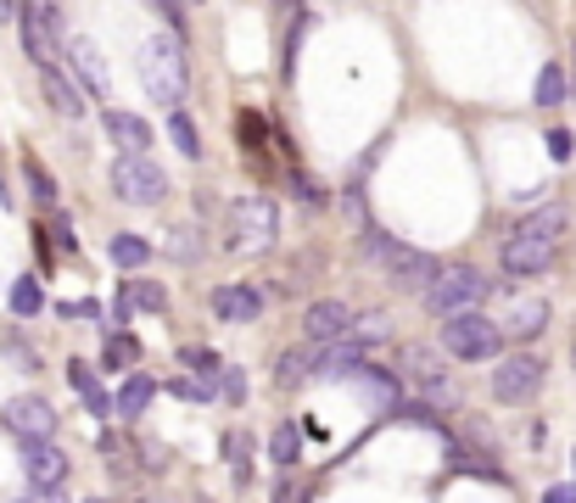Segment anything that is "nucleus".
Masks as SVG:
<instances>
[{
    "label": "nucleus",
    "mask_w": 576,
    "mask_h": 503,
    "mask_svg": "<svg viewBox=\"0 0 576 503\" xmlns=\"http://www.w3.org/2000/svg\"><path fill=\"white\" fill-rule=\"evenodd\" d=\"M358 252H364V264H375L398 291H420L425 296L431 285H437V274H443V264L431 258V252H414V246H403L387 230H364L358 235Z\"/></svg>",
    "instance_id": "1"
},
{
    "label": "nucleus",
    "mask_w": 576,
    "mask_h": 503,
    "mask_svg": "<svg viewBox=\"0 0 576 503\" xmlns=\"http://www.w3.org/2000/svg\"><path fill=\"white\" fill-rule=\"evenodd\" d=\"M140 84H146V95L163 113H179L185 84H190V62H185L179 34H146L140 39Z\"/></svg>",
    "instance_id": "2"
},
{
    "label": "nucleus",
    "mask_w": 576,
    "mask_h": 503,
    "mask_svg": "<svg viewBox=\"0 0 576 503\" xmlns=\"http://www.w3.org/2000/svg\"><path fill=\"white\" fill-rule=\"evenodd\" d=\"M280 235V208H274V196H235L230 208H224V246L230 252H263L274 246Z\"/></svg>",
    "instance_id": "3"
},
{
    "label": "nucleus",
    "mask_w": 576,
    "mask_h": 503,
    "mask_svg": "<svg viewBox=\"0 0 576 503\" xmlns=\"http://www.w3.org/2000/svg\"><path fill=\"white\" fill-rule=\"evenodd\" d=\"M398 375L420 391V402H431V409H459V381L448 375V364H443L437 347L409 341L403 359H398Z\"/></svg>",
    "instance_id": "4"
},
{
    "label": "nucleus",
    "mask_w": 576,
    "mask_h": 503,
    "mask_svg": "<svg viewBox=\"0 0 576 503\" xmlns=\"http://www.w3.org/2000/svg\"><path fill=\"white\" fill-rule=\"evenodd\" d=\"M443 352L459 359V364H487V359L504 352V325L487 319L482 308H475V314H454L443 325Z\"/></svg>",
    "instance_id": "5"
},
{
    "label": "nucleus",
    "mask_w": 576,
    "mask_h": 503,
    "mask_svg": "<svg viewBox=\"0 0 576 503\" xmlns=\"http://www.w3.org/2000/svg\"><path fill=\"white\" fill-rule=\"evenodd\" d=\"M487 291H493V280L482 274V269H470V264H454V269H443L437 274V285L425 291V308L437 314V319H454V314H475L487 302Z\"/></svg>",
    "instance_id": "6"
},
{
    "label": "nucleus",
    "mask_w": 576,
    "mask_h": 503,
    "mask_svg": "<svg viewBox=\"0 0 576 503\" xmlns=\"http://www.w3.org/2000/svg\"><path fill=\"white\" fill-rule=\"evenodd\" d=\"M107 185H113L118 201H129V208H163L168 201V174L152 157H118Z\"/></svg>",
    "instance_id": "7"
},
{
    "label": "nucleus",
    "mask_w": 576,
    "mask_h": 503,
    "mask_svg": "<svg viewBox=\"0 0 576 503\" xmlns=\"http://www.w3.org/2000/svg\"><path fill=\"white\" fill-rule=\"evenodd\" d=\"M17 34H23V50H28V57H34L39 68H51L57 45L68 39L62 7H57V0H23V7H17Z\"/></svg>",
    "instance_id": "8"
},
{
    "label": "nucleus",
    "mask_w": 576,
    "mask_h": 503,
    "mask_svg": "<svg viewBox=\"0 0 576 503\" xmlns=\"http://www.w3.org/2000/svg\"><path fill=\"white\" fill-rule=\"evenodd\" d=\"M538 386H543L538 352H509V359H498V370H493V397L498 402H532Z\"/></svg>",
    "instance_id": "9"
},
{
    "label": "nucleus",
    "mask_w": 576,
    "mask_h": 503,
    "mask_svg": "<svg viewBox=\"0 0 576 503\" xmlns=\"http://www.w3.org/2000/svg\"><path fill=\"white\" fill-rule=\"evenodd\" d=\"M0 420H7V431L17 442H39V436H57V409H51V397H7V409H0Z\"/></svg>",
    "instance_id": "10"
},
{
    "label": "nucleus",
    "mask_w": 576,
    "mask_h": 503,
    "mask_svg": "<svg viewBox=\"0 0 576 503\" xmlns=\"http://www.w3.org/2000/svg\"><path fill=\"white\" fill-rule=\"evenodd\" d=\"M348 330H353V308H348V302L319 296V302H308V308H303V336H308L314 347L348 341Z\"/></svg>",
    "instance_id": "11"
},
{
    "label": "nucleus",
    "mask_w": 576,
    "mask_h": 503,
    "mask_svg": "<svg viewBox=\"0 0 576 503\" xmlns=\"http://www.w3.org/2000/svg\"><path fill=\"white\" fill-rule=\"evenodd\" d=\"M208 308H213V319H224V325H258L269 302H263L258 285H242V280H235V285H219V291L208 296Z\"/></svg>",
    "instance_id": "12"
},
{
    "label": "nucleus",
    "mask_w": 576,
    "mask_h": 503,
    "mask_svg": "<svg viewBox=\"0 0 576 503\" xmlns=\"http://www.w3.org/2000/svg\"><path fill=\"white\" fill-rule=\"evenodd\" d=\"M23 476H28L39 492H57V487L68 481V453H62L51 436L23 442Z\"/></svg>",
    "instance_id": "13"
},
{
    "label": "nucleus",
    "mask_w": 576,
    "mask_h": 503,
    "mask_svg": "<svg viewBox=\"0 0 576 503\" xmlns=\"http://www.w3.org/2000/svg\"><path fill=\"white\" fill-rule=\"evenodd\" d=\"M62 50H68V62H73V73H79V90L95 95V101H107V95H113V73H107V62H102V50H95V39L73 34Z\"/></svg>",
    "instance_id": "14"
},
{
    "label": "nucleus",
    "mask_w": 576,
    "mask_h": 503,
    "mask_svg": "<svg viewBox=\"0 0 576 503\" xmlns=\"http://www.w3.org/2000/svg\"><path fill=\"white\" fill-rule=\"evenodd\" d=\"M498 264H504V274H515V280H526V274H543L549 264H554V241H538V235H509L504 241V252H498Z\"/></svg>",
    "instance_id": "15"
},
{
    "label": "nucleus",
    "mask_w": 576,
    "mask_h": 503,
    "mask_svg": "<svg viewBox=\"0 0 576 503\" xmlns=\"http://www.w3.org/2000/svg\"><path fill=\"white\" fill-rule=\"evenodd\" d=\"M102 129H107V140L118 145V157H152V124L140 118V113L107 107V113H102Z\"/></svg>",
    "instance_id": "16"
},
{
    "label": "nucleus",
    "mask_w": 576,
    "mask_h": 503,
    "mask_svg": "<svg viewBox=\"0 0 576 503\" xmlns=\"http://www.w3.org/2000/svg\"><path fill=\"white\" fill-rule=\"evenodd\" d=\"M39 95L51 101V113H62V118H84V90L51 62V68H39Z\"/></svg>",
    "instance_id": "17"
},
{
    "label": "nucleus",
    "mask_w": 576,
    "mask_h": 503,
    "mask_svg": "<svg viewBox=\"0 0 576 503\" xmlns=\"http://www.w3.org/2000/svg\"><path fill=\"white\" fill-rule=\"evenodd\" d=\"M543 330H549V302L543 296H526V302H515V308L504 314V336L509 341H532Z\"/></svg>",
    "instance_id": "18"
},
{
    "label": "nucleus",
    "mask_w": 576,
    "mask_h": 503,
    "mask_svg": "<svg viewBox=\"0 0 576 503\" xmlns=\"http://www.w3.org/2000/svg\"><path fill=\"white\" fill-rule=\"evenodd\" d=\"M369 402H375V409H387V414H398V375L392 370H375V364H358L353 375H348Z\"/></svg>",
    "instance_id": "19"
},
{
    "label": "nucleus",
    "mask_w": 576,
    "mask_h": 503,
    "mask_svg": "<svg viewBox=\"0 0 576 503\" xmlns=\"http://www.w3.org/2000/svg\"><path fill=\"white\" fill-rule=\"evenodd\" d=\"M308 375H319V347L314 341L308 347H285L280 359H274V386H285V391L303 386Z\"/></svg>",
    "instance_id": "20"
},
{
    "label": "nucleus",
    "mask_w": 576,
    "mask_h": 503,
    "mask_svg": "<svg viewBox=\"0 0 576 503\" xmlns=\"http://www.w3.org/2000/svg\"><path fill=\"white\" fill-rule=\"evenodd\" d=\"M152 397H157V381L146 375V370H134L124 386H118V397H113V409L124 414V420H140V414H146L152 409Z\"/></svg>",
    "instance_id": "21"
},
{
    "label": "nucleus",
    "mask_w": 576,
    "mask_h": 503,
    "mask_svg": "<svg viewBox=\"0 0 576 503\" xmlns=\"http://www.w3.org/2000/svg\"><path fill=\"white\" fill-rule=\"evenodd\" d=\"M68 381H73V391L84 397V409H90L95 420H107V414H118V409H113V397L102 391V381H95V370H90L84 359H73V364H68Z\"/></svg>",
    "instance_id": "22"
},
{
    "label": "nucleus",
    "mask_w": 576,
    "mask_h": 503,
    "mask_svg": "<svg viewBox=\"0 0 576 503\" xmlns=\"http://www.w3.org/2000/svg\"><path fill=\"white\" fill-rule=\"evenodd\" d=\"M348 341H353L358 352H369V347H380V341H392V314H380V308H369V314H353V330H348Z\"/></svg>",
    "instance_id": "23"
},
{
    "label": "nucleus",
    "mask_w": 576,
    "mask_h": 503,
    "mask_svg": "<svg viewBox=\"0 0 576 503\" xmlns=\"http://www.w3.org/2000/svg\"><path fill=\"white\" fill-rule=\"evenodd\" d=\"M448 470H465V476H482V481H498L504 487V470L487 465V453H475L465 442H448Z\"/></svg>",
    "instance_id": "24"
},
{
    "label": "nucleus",
    "mask_w": 576,
    "mask_h": 503,
    "mask_svg": "<svg viewBox=\"0 0 576 503\" xmlns=\"http://www.w3.org/2000/svg\"><path fill=\"white\" fill-rule=\"evenodd\" d=\"M269 459H274L280 470H292V465L303 459V431H297L292 420H280V425H274V436H269Z\"/></svg>",
    "instance_id": "25"
},
{
    "label": "nucleus",
    "mask_w": 576,
    "mask_h": 503,
    "mask_svg": "<svg viewBox=\"0 0 576 503\" xmlns=\"http://www.w3.org/2000/svg\"><path fill=\"white\" fill-rule=\"evenodd\" d=\"M168 258L174 264H202V252H208V241H202V230L197 224H179V230H168Z\"/></svg>",
    "instance_id": "26"
},
{
    "label": "nucleus",
    "mask_w": 576,
    "mask_h": 503,
    "mask_svg": "<svg viewBox=\"0 0 576 503\" xmlns=\"http://www.w3.org/2000/svg\"><path fill=\"white\" fill-rule=\"evenodd\" d=\"M565 224H571L565 208H543V213H532V219H520V235H538V241H554V246H560Z\"/></svg>",
    "instance_id": "27"
},
{
    "label": "nucleus",
    "mask_w": 576,
    "mask_h": 503,
    "mask_svg": "<svg viewBox=\"0 0 576 503\" xmlns=\"http://www.w3.org/2000/svg\"><path fill=\"white\" fill-rule=\"evenodd\" d=\"M107 252H113V264H118V269H146L152 241H140V235H129V230H124V235H113V246H107Z\"/></svg>",
    "instance_id": "28"
},
{
    "label": "nucleus",
    "mask_w": 576,
    "mask_h": 503,
    "mask_svg": "<svg viewBox=\"0 0 576 503\" xmlns=\"http://www.w3.org/2000/svg\"><path fill=\"white\" fill-rule=\"evenodd\" d=\"M538 107H560V101L571 95V79H565V68L560 62H543V73H538Z\"/></svg>",
    "instance_id": "29"
},
{
    "label": "nucleus",
    "mask_w": 576,
    "mask_h": 503,
    "mask_svg": "<svg viewBox=\"0 0 576 503\" xmlns=\"http://www.w3.org/2000/svg\"><path fill=\"white\" fill-rule=\"evenodd\" d=\"M179 364H185V375H202V381H219L224 375V359H219L213 347H185Z\"/></svg>",
    "instance_id": "30"
},
{
    "label": "nucleus",
    "mask_w": 576,
    "mask_h": 503,
    "mask_svg": "<svg viewBox=\"0 0 576 503\" xmlns=\"http://www.w3.org/2000/svg\"><path fill=\"white\" fill-rule=\"evenodd\" d=\"M23 179H28V196L39 201V208H51V201H57V179L45 174L39 157H23Z\"/></svg>",
    "instance_id": "31"
},
{
    "label": "nucleus",
    "mask_w": 576,
    "mask_h": 503,
    "mask_svg": "<svg viewBox=\"0 0 576 503\" xmlns=\"http://www.w3.org/2000/svg\"><path fill=\"white\" fill-rule=\"evenodd\" d=\"M168 140H174V145L185 151V157H190V163H197V157H202V134H197V124H190L185 113H168Z\"/></svg>",
    "instance_id": "32"
},
{
    "label": "nucleus",
    "mask_w": 576,
    "mask_h": 503,
    "mask_svg": "<svg viewBox=\"0 0 576 503\" xmlns=\"http://www.w3.org/2000/svg\"><path fill=\"white\" fill-rule=\"evenodd\" d=\"M168 391H174L179 402H213V397H219V381H202V375H174V381H168Z\"/></svg>",
    "instance_id": "33"
},
{
    "label": "nucleus",
    "mask_w": 576,
    "mask_h": 503,
    "mask_svg": "<svg viewBox=\"0 0 576 503\" xmlns=\"http://www.w3.org/2000/svg\"><path fill=\"white\" fill-rule=\"evenodd\" d=\"M124 296H129V308H146V314H163V308H168V291H163L157 280H140V285H129Z\"/></svg>",
    "instance_id": "34"
},
{
    "label": "nucleus",
    "mask_w": 576,
    "mask_h": 503,
    "mask_svg": "<svg viewBox=\"0 0 576 503\" xmlns=\"http://www.w3.org/2000/svg\"><path fill=\"white\" fill-rule=\"evenodd\" d=\"M39 308H45L39 285H34V280H17V285H12V314H17V319H34Z\"/></svg>",
    "instance_id": "35"
},
{
    "label": "nucleus",
    "mask_w": 576,
    "mask_h": 503,
    "mask_svg": "<svg viewBox=\"0 0 576 503\" xmlns=\"http://www.w3.org/2000/svg\"><path fill=\"white\" fill-rule=\"evenodd\" d=\"M0 352H7V359L17 364V370H39V359H34V347L17 336V330H0Z\"/></svg>",
    "instance_id": "36"
},
{
    "label": "nucleus",
    "mask_w": 576,
    "mask_h": 503,
    "mask_svg": "<svg viewBox=\"0 0 576 503\" xmlns=\"http://www.w3.org/2000/svg\"><path fill=\"white\" fill-rule=\"evenodd\" d=\"M247 453H252V442H247V431H230V436H224V459H230V470H235V481H247Z\"/></svg>",
    "instance_id": "37"
},
{
    "label": "nucleus",
    "mask_w": 576,
    "mask_h": 503,
    "mask_svg": "<svg viewBox=\"0 0 576 503\" xmlns=\"http://www.w3.org/2000/svg\"><path fill=\"white\" fill-rule=\"evenodd\" d=\"M219 397H224V402H235V409L247 402V375L235 370V364H224V375H219Z\"/></svg>",
    "instance_id": "38"
},
{
    "label": "nucleus",
    "mask_w": 576,
    "mask_h": 503,
    "mask_svg": "<svg viewBox=\"0 0 576 503\" xmlns=\"http://www.w3.org/2000/svg\"><path fill=\"white\" fill-rule=\"evenodd\" d=\"M102 359H107V370H124V364H134V359H140V347H134L129 336H113Z\"/></svg>",
    "instance_id": "39"
},
{
    "label": "nucleus",
    "mask_w": 576,
    "mask_h": 503,
    "mask_svg": "<svg viewBox=\"0 0 576 503\" xmlns=\"http://www.w3.org/2000/svg\"><path fill=\"white\" fill-rule=\"evenodd\" d=\"M157 7V17L174 28V34H190V23H185V0H152Z\"/></svg>",
    "instance_id": "40"
},
{
    "label": "nucleus",
    "mask_w": 576,
    "mask_h": 503,
    "mask_svg": "<svg viewBox=\"0 0 576 503\" xmlns=\"http://www.w3.org/2000/svg\"><path fill=\"white\" fill-rule=\"evenodd\" d=\"M571 151H576L571 129H549V157H554V163H571Z\"/></svg>",
    "instance_id": "41"
},
{
    "label": "nucleus",
    "mask_w": 576,
    "mask_h": 503,
    "mask_svg": "<svg viewBox=\"0 0 576 503\" xmlns=\"http://www.w3.org/2000/svg\"><path fill=\"white\" fill-rule=\"evenodd\" d=\"M62 319H102V302H62Z\"/></svg>",
    "instance_id": "42"
},
{
    "label": "nucleus",
    "mask_w": 576,
    "mask_h": 503,
    "mask_svg": "<svg viewBox=\"0 0 576 503\" xmlns=\"http://www.w3.org/2000/svg\"><path fill=\"white\" fill-rule=\"evenodd\" d=\"M292 190H297V196L308 201V208H314V201H325V190H319V185H314L308 174H292Z\"/></svg>",
    "instance_id": "43"
},
{
    "label": "nucleus",
    "mask_w": 576,
    "mask_h": 503,
    "mask_svg": "<svg viewBox=\"0 0 576 503\" xmlns=\"http://www.w3.org/2000/svg\"><path fill=\"white\" fill-rule=\"evenodd\" d=\"M543 503H576V487H549Z\"/></svg>",
    "instance_id": "44"
},
{
    "label": "nucleus",
    "mask_w": 576,
    "mask_h": 503,
    "mask_svg": "<svg viewBox=\"0 0 576 503\" xmlns=\"http://www.w3.org/2000/svg\"><path fill=\"white\" fill-rule=\"evenodd\" d=\"M17 7H23V0H0V23H7V17H17Z\"/></svg>",
    "instance_id": "45"
},
{
    "label": "nucleus",
    "mask_w": 576,
    "mask_h": 503,
    "mask_svg": "<svg viewBox=\"0 0 576 503\" xmlns=\"http://www.w3.org/2000/svg\"><path fill=\"white\" fill-rule=\"evenodd\" d=\"M190 7H202V0H190Z\"/></svg>",
    "instance_id": "46"
},
{
    "label": "nucleus",
    "mask_w": 576,
    "mask_h": 503,
    "mask_svg": "<svg viewBox=\"0 0 576 503\" xmlns=\"http://www.w3.org/2000/svg\"><path fill=\"white\" fill-rule=\"evenodd\" d=\"M90 503H102V498H90Z\"/></svg>",
    "instance_id": "47"
}]
</instances>
